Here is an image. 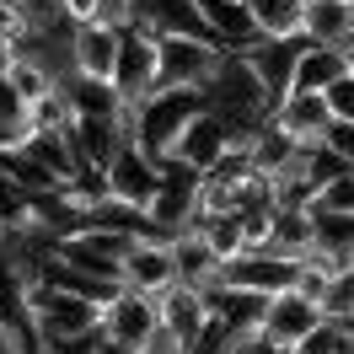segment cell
I'll return each instance as SVG.
<instances>
[{
  "instance_id": "obj_15",
  "label": "cell",
  "mask_w": 354,
  "mask_h": 354,
  "mask_svg": "<svg viewBox=\"0 0 354 354\" xmlns=\"http://www.w3.org/2000/svg\"><path fill=\"white\" fill-rule=\"evenodd\" d=\"M118 44H124V32L118 27H102V22H81L75 27V70L81 75H97V81H113V70H118Z\"/></svg>"
},
{
  "instance_id": "obj_11",
  "label": "cell",
  "mask_w": 354,
  "mask_h": 354,
  "mask_svg": "<svg viewBox=\"0 0 354 354\" xmlns=\"http://www.w3.org/2000/svg\"><path fill=\"white\" fill-rule=\"evenodd\" d=\"M328 311H322V301L317 295H306V290H279V295H268V317H263V338L268 344H290L295 349V338H306L317 322H322Z\"/></svg>"
},
{
  "instance_id": "obj_30",
  "label": "cell",
  "mask_w": 354,
  "mask_h": 354,
  "mask_svg": "<svg viewBox=\"0 0 354 354\" xmlns=\"http://www.w3.org/2000/svg\"><path fill=\"white\" fill-rule=\"evenodd\" d=\"M140 354H188V338H183V333H172L167 322H161V328L145 338V349H140Z\"/></svg>"
},
{
  "instance_id": "obj_31",
  "label": "cell",
  "mask_w": 354,
  "mask_h": 354,
  "mask_svg": "<svg viewBox=\"0 0 354 354\" xmlns=\"http://www.w3.org/2000/svg\"><path fill=\"white\" fill-rule=\"evenodd\" d=\"M97 22L102 27H134V0H102V11H97Z\"/></svg>"
},
{
  "instance_id": "obj_22",
  "label": "cell",
  "mask_w": 354,
  "mask_h": 354,
  "mask_svg": "<svg viewBox=\"0 0 354 354\" xmlns=\"http://www.w3.org/2000/svg\"><path fill=\"white\" fill-rule=\"evenodd\" d=\"M311 215H317V247L354 258V215H338V209H311Z\"/></svg>"
},
{
  "instance_id": "obj_7",
  "label": "cell",
  "mask_w": 354,
  "mask_h": 354,
  "mask_svg": "<svg viewBox=\"0 0 354 354\" xmlns=\"http://www.w3.org/2000/svg\"><path fill=\"white\" fill-rule=\"evenodd\" d=\"M118 279L129 290H145V295H167L172 285H183V274H177V252L167 236H134V247L124 252V268H118Z\"/></svg>"
},
{
  "instance_id": "obj_24",
  "label": "cell",
  "mask_w": 354,
  "mask_h": 354,
  "mask_svg": "<svg viewBox=\"0 0 354 354\" xmlns=\"http://www.w3.org/2000/svg\"><path fill=\"white\" fill-rule=\"evenodd\" d=\"M311 209H338V215H354V167H349V172H338V177H328V183L317 188Z\"/></svg>"
},
{
  "instance_id": "obj_37",
  "label": "cell",
  "mask_w": 354,
  "mask_h": 354,
  "mask_svg": "<svg viewBox=\"0 0 354 354\" xmlns=\"http://www.w3.org/2000/svg\"><path fill=\"white\" fill-rule=\"evenodd\" d=\"M0 354H11V344H6V338H0Z\"/></svg>"
},
{
  "instance_id": "obj_32",
  "label": "cell",
  "mask_w": 354,
  "mask_h": 354,
  "mask_svg": "<svg viewBox=\"0 0 354 354\" xmlns=\"http://www.w3.org/2000/svg\"><path fill=\"white\" fill-rule=\"evenodd\" d=\"M328 145H333V151H338V156H344V161L354 167V124H349V118H333V129H328Z\"/></svg>"
},
{
  "instance_id": "obj_20",
  "label": "cell",
  "mask_w": 354,
  "mask_h": 354,
  "mask_svg": "<svg viewBox=\"0 0 354 354\" xmlns=\"http://www.w3.org/2000/svg\"><path fill=\"white\" fill-rule=\"evenodd\" d=\"M204 317H209V301H204L194 285H172L167 295H161V322L172 333H183L188 344H194V333L204 328Z\"/></svg>"
},
{
  "instance_id": "obj_19",
  "label": "cell",
  "mask_w": 354,
  "mask_h": 354,
  "mask_svg": "<svg viewBox=\"0 0 354 354\" xmlns=\"http://www.w3.org/2000/svg\"><path fill=\"white\" fill-rule=\"evenodd\" d=\"M349 70H354V54H344V48H333V44H306L301 70H295V91H328Z\"/></svg>"
},
{
  "instance_id": "obj_13",
  "label": "cell",
  "mask_w": 354,
  "mask_h": 354,
  "mask_svg": "<svg viewBox=\"0 0 354 354\" xmlns=\"http://www.w3.org/2000/svg\"><path fill=\"white\" fill-rule=\"evenodd\" d=\"M236 140H242V134L231 129V124H225L221 113L199 108V113H194V124L183 129V140H177V151H172V156H183L188 167H199V172H209V167H215V161H221V156L231 151Z\"/></svg>"
},
{
  "instance_id": "obj_26",
  "label": "cell",
  "mask_w": 354,
  "mask_h": 354,
  "mask_svg": "<svg viewBox=\"0 0 354 354\" xmlns=\"http://www.w3.org/2000/svg\"><path fill=\"white\" fill-rule=\"evenodd\" d=\"M0 129H22L27 134V97L17 91L11 75H0Z\"/></svg>"
},
{
  "instance_id": "obj_25",
  "label": "cell",
  "mask_w": 354,
  "mask_h": 354,
  "mask_svg": "<svg viewBox=\"0 0 354 354\" xmlns=\"http://www.w3.org/2000/svg\"><path fill=\"white\" fill-rule=\"evenodd\" d=\"M11 81H17V91H22L27 102H38V97H48V91H54V75H48L44 65L22 59V54H17V65H11Z\"/></svg>"
},
{
  "instance_id": "obj_16",
  "label": "cell",
  "mask_w": 354,
  "mask_h": 354,
  "mask_svg": "<svg viewBox=\"0 0 354 354\" xmlns=\"http://www.w3.org/2000/svg\"><path fill=\"white\" fill-rule=\"evenodd\" d=\"M172 252H177V274H183V285L209 290L215 279H225V258L209 247L204 231H183V236H172Z\"/></svg>"
},
{
  "instance_id": "obj_21",
  "label": "cell",
  "mask_w": 354,
  "mask_h": 354,
  "mask_svg": "<svg viewBox=\"0 0 354 354\" xmlns=\"http://www.w3.org/2000/svg\"><path fill=\"white\" fill-rule=\"evenodd\" d=\"M263 38H306V0H247Z\"/></svg>"
},
{
  "instance_id": "obj_8",
  "label": "cell",
  "mask_w": 354,
  "mask_h": 354,
  "mask_svg": "<svg viewBox=\"0 0 354 354\" xmlns=\"http://www.w3.org/2000/svg\"><path fill=\"white\" fill-rule=\"evenodd\" d=\"M108 188H113V199H118V204L151 209L156 188H161V167H156L134 140H124V145L113 151V161H108Z\"/></svg>"
},
{
  "instance_id": "obj_36",
  "label": "cell",
  "mask_w": 354,
  "mask_h": 354,
  "mask_svg": "<svg viewBox=\"0 0 354 354\" xmlns=\"http://www.w3.org/2000/svg\"><path fill=\"white\" fill-rule=\"evenodd\" d=\"M338 354H354V333H344V338H338Z\"/></svg>"
},
{
  "instance_id": "obj_17",
  "label": "cell",
  "mask_w": 354,
  "mask_h": 354,
  "mask_svg": "<svg viewBox=\"0 0 354 354\" xmlns=\"http://www.w3.org/2000/svg\"><path fill=\"white\" fill-rule=\"evenodd\" d=\"M306 38L354 54V0H306Z\"/></svg>"
},
{
  "instance_id": "obj_4",
  "label": "cell",
  "mask_w": 354,
  "mask_h": 354,
  "mask_svg": "<svg viewBox=\"0 0 354 354\" xmlns=\"http://www.w3.org/2000/svg\"><path fill=\"white\" fill-rule=\"evenodd\" d=\"M225 54L231 48L221 44H204V38H161V70H156V91L161 86H194L204 91L209 86V75L225 65Z\"/></svg>"
},
{
  "instance_id": "obj_18",
  "label": "cell",
  "mask_w": 354,
  "mask_h": 354,
  "mask_svg": "<svg viewBox=\"0 0 354 354\" xmlns=\"http://www.w3.org/2000/svg\"><path fill=\"white\" fill-rule=\"evenodd\" d=\"M199 11L209 17V27L221 32L225 48H247L252 38H263V32H258V17H252V6H247V0H199Z\"/></svg>"
},
{
  "instance_id": "obj_33",
  "label": "cell",
  "mask_w": 354,
  "mask_h": 354,
  "mask_svg": "<svg viewBox=\"0 0 354 354\" xmlns=\"http://www.w3.org/2000/svg\"><path fill=\"white\" fill-rule=\"evenodd\" d=\"M231 354H268L263 328H242V333H236V344H231Z\"/></svg>"
},
{
  "instance_id": "obj_14",
  "label": "cell",
  "mask_w": 354,
  "mask_h": 354,
  "mask_svg": "<svg viewBox=\"0 0 354 354\" xmlns=\"http://www.w3.org/2000/svg\"><path fill=\"white\" fill-rule=\"evenodd\" d=\"M295 274H301V263H295V258H279V252H236V258L225 263V279H231V285L263 290V295L290 290Z\"/></svg>"
},
{
  "instance_id": "obj_10",
  "label": "cell",
  "mask_w": 354,
  "mask_h": 354,
  "mask_svg": "<svg viewBox=\"0 0 354 354\" xmlns=\"http://www.w3.org/2000/svg\"><path fill=\"white\" fill-rule=\"evenodd\" d=\"M134 22L151 27L156 38H204V44H221V32L209 27V17L199 11V0H134ZM225 48V44H221Z\"/></svg>"
},
{
  "instance_id": "obj_5",
  "label": "cell",
  "mask_w": 354,
  "mask_h": 354,
  "mask_svg": "<svg viewBox=\"0 0 354 354\" xmlns=\"http://www.w3.org/2000/svg\"><path fill=\"white\" fill-rule=\"evenodd\" d=\"M156 70H161V38L151 27H124V44H118V70H113V86L124 102H145L156 91Z\"/></svg>"
},
{
  "instance_id": "obj_23",
  "label": "cell",
  "mask_w": 354,
  "mask_h": 354,
  "mask_svg": "<svg viewBox=\"0 0 354 354\" xmlns=\"http://www.w3.org/2000/svg\"><path fill=\"white\" fill-rule=\"evenodd\" d=\"M236 333L242 328H231L221 311H209L204 317V328L194 333V344H188V354H231V344H236Z\"/></svg>"
},
{
  "instance_id": "obj_3",
  "label": "cell",
  "mask_w": 354,
  "mask_h": 354,
  "mask_svg": "<svg viewBox=\"0 0 354 354\" xmlns=\"http://www.w3.org/2000/svg\"><path fill=\"white\" fill-rule=\"evenodd\" d=\"M161 328V301L145 295V290H118L108 306H102V333H108V344L118 354H140L145 349V338Z\"/></svg>"
},
{
  "instance_id": "obj_35",
  "label": "cell",
  "mask_w": 354,
  "mask_h": 354,
  "mask_svg": "<svg viewBox=\"0 0 354 354\" xmlns=\"http://www.w3.org/2000/svg\"><path fill=\"white\" fill-rule=\"evenodd\" d=\"M11 65H17V44L0 38V75H11Z\"/></svg>"
},
{
  "instance_id": "obj_34",
  "label": "cell",
  "mask_w": 354,
  "mask_h": 354,
  "mask_svg": "<svg viewBox=\"0 0 354 354\" xmlns=\"http://www.w3.org/2000/svg\"><path fill=\"white\" fill-rule=\"evenodd\" d=\"M59 6L70 22H97V11H102V0H59Z\"/></svg>"
},
{
  "instance_id": "obj_1",
  "label": "cell",
  "mask_w": 354,
  "mask_h": 354,
  "mask_svg": "<svg viewBox=\"0 0 354 354\" xmlns=\"http://www.w3.org/2000/svg\"><path fill=\"white\" fill-rule=\"evenodd\" d=\"M204 108L221 113L225 124L247 140L258 124L274 118V97H268V86L258 81V70L247 65L242 48H231V54H225V65L215 70V75H209V86H204Z\"/></svg>"
},
{
  "instance_id": "obj_9",
  "label": "cell",
  "mask_w": 354,
  "mask_h": 354,
  "mask_svg": "<svg viewBox=\"0 0 354 354\" xmlns=\"http://www.w3.org/2000/svg\"><path fill=\"white\" fill-rule=\"evenodd\" d=\"M306 44H311V38H252V44L242 48L247 65L258 70V81L268 86V97H274V102L295 91V70H301Z\"/></svg>"
},
{
  "instance_id": "obj_29",
  "label": "cell",
  "mask_w": 354,
  "mask_h": 354,
  "mask_svg": "<svg viewBox=\"0 0 354 354\" xmlns=\"http://www.w3.org/2000/svg\"><path fill=\"white\" fill-rule=\"evenodd\" d=\"M328 108H333V118H349L354 124V70L338 75V81L328 86Z\"/></svg>"
},
{
  "instance_id": "obj_12",
  "label": "cell",
  "mask_w": 354,
  "mask_h": 354,
  "mask_svg": "<svg viewBox=\"0 0 354 354\" xmlns=\"http://www.w3.org/2000/svg\"><path fill=\"white\" fill-rule=\"evenodd\" d=\"M274 124L301 140V145H322L333 129V108H328V91H290L274 102Z\"/></svg>"
},
{
  "instance_id": "obj_27",
  "label": "cell",
  "mask_w": 354,
  "mask_h": 354,
  "mask_svg": "<svg viewBox=\"0 0 354 354\" xmlns=\"http://www.w3.org/2000/svg\"><path fill=\"white\" fill-rule=\"evenodd\" d=\"M32 17H27V0H0V38L6 44H22Z\"/></svg>"
},
{
  "instance_id": "obj_2",
  "label": "cell",
  "mask_w": 354,
  "mask_h": 354,
  "mask_svg": "<svg viewBox=\"0 0 354 354\" xmlns=\"http://www.w3.org/2000/svg\"><path fill=\"white\" fill-rule=\"evenodd\" d=\"M199 108H204V91H194V86H161V91H151V97L134 108V145L151 156V161H167Z\"/></svg>"
},
{
  "instance_id": "obj_6",
  "label": "cell",
  "mask_w": 354,
  "mask_h": 354,
  "mask_svg": "<svg viewBox=\"0 0 354 354\" xmlns=\"http://www.w3.org/2000/svg\"><path fill=\"white\" fill-rule=\"evenodd\" d=\"M134 247L129 231H113V225H81V231H70L59 236V258H70L75 268H86V274H102V279H118V268H124V252ZM124 285V279H118Z\"/></svg>"
},
{
  "instance_id": "obj_28",
  "label": "cell",
  "mask_w": 354,
  "mask_h": 354,
  "mask_svg": "<svg viewBox=\"0 0 354 354\" xmlns=\"http://www.w3.org/2000/svg\"><path fill=\"white\" fill-rule=\"evenodd\" d=\"M338 338H344V333H338L328 317H322V322H317L306 338H295V354H338Z\"/></svg>"
}]
</instances>
